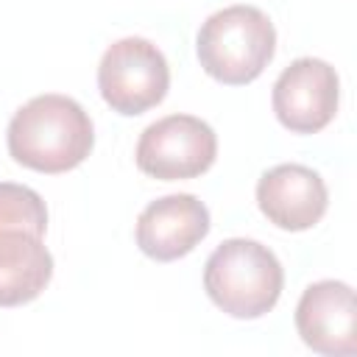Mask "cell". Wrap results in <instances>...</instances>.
<instances>
[{"label": "cell", "instance_id": "6da1fadb", "mask_svg": "<svg viewBox=\"0 0 357 357\" xmlns=\"http://www.w3.org/2000/svg\"><path fill=\"white\" fill-rule=\"evenodd\" d=\"M6 145L11 159L22 167L36 173H67L89 156L95 126L78 100L47 92L14 112Z\"/></svg>", "mask_w": 357, "mask_h": 357}, {"label": "cell", "instance_id": "7a4b0ae2", "mask_svg": "<svg viewBox=\"0 0 357 357\" xmlns=\"http://www.w3.org/2000/svg\"><path fill=\"white\" fill-rule=\"evenodd\" d=\"M284 271L279 257L248 237L223 240L204 265V290L231 318H262L282 296Z\"/></svg>", "mask_w": 357, "mask_h": 357}, {"label": "cell", "instance_id": "3957f363", "mask_svg": "<svg viewBox=\"0 0 357 357\" xmlns=\"http://www.w3.org/2000/svg\"><path fill=\"white\" fill-rule=\"evenodd\" d=\"M195 53L206 75L229 86H243L259 78L271 64L276 28L257 6H226L201 22Z\"/></svg>", "mask_w": 357, "mask_h": 357}, {"label": "cell", "instance_id": "277c9868", "mask_svg": "<svg viewBox=\"0 0 357 357\" xmlns=\"http://www.w3.org/2000/svg\"><path fill=\"white\" fill-rule=\"evenodd\" d=\"M170 67L165 53L142 39L123 36L106 47L98 64V89L112 112L134 117L165 100Z\"/></svg>", "mask_w": 357, "mask_h": 357}, {"label": "cell", "instance_id": "5b68a950", "mask_svg": "<svg viewBox=\"0 0 357 357\" xmlns=\"http://www.w3.org/2000/svg\"><path fill=\"white\" fill-rule=\"evenodd\" d=\"M218 137L212 126L195 114H167L151 123L137 139V167L162 181L195 178L212 167Z\"/></svg>", "mask_w": 357, "mask_h": 357}, {"label": "cell", "instance_id": "8992f818", "mask_svg": "<svg viewBox=\"0 0 357 357\" xmlns=\"http://www.w3.org/2000/svg\"><path fill=\"white\" fill-rule=\"evenodd\" d=\"M276 120L293 134H315L326 128L340 103V78L335 67L324 59H296L290 61L271 92Z\"/></svg>", "mask_w": 357, "mask_h": 357}, {"label": "cell", "instance_id": "52a82bcc", "mask_svg": "<svg viewBox=\"0 0 357 357\" xmlns=\"http://www.w3.org/2000/svg\"><path fill=\"white\" fill-rule=\"evenodd\" d=\"M296 329L318 354H357V307L351 284L340 279L312 282L296 304Z\"/></svg>", "mask_w": 357, "mask_h": 357}, {"label": "cell", "instance_id": "ba28073f", "mask_svg": "<svg viewBox=\"0 0 357 357\" xmlns=\"http://www.w3.org/2000/svg\"><path fill=\"white\" fill-rule=\"evenodd\" d=\"M209 209L192 192H173L151 201L137 218V245L156 262L187 257L209 234Z\"/></svg>", "mask_w": 357, "mask_h": 357}, {"label": "cell", "instance_id": "9c48e42d", "mask_svg": "<svg viewBox=\"0 0 357 357\" xmlns=\"http://www.w3.org/2000/svg\"><path fill=\"white\" fill-rule=\"evenodd\" d=\"M257 204L273 226L284 231H304L324 218L329 192L321 173H315L307 165L287 162L259 176Z\"/></svg>", "mask_w": 357, "mask_h": 357}, {"label": "cell", "instance_id": "30bf717a", "mask_svg": "<svg viewBox=\"0 0 357 357\" xmlns=\"http://www.w3.org/2000/svg\"><path fill=\"white\" fill-rule=\"evenodd\" d=\"M53 279V254L31 231H0V307L33 301Z\"/></svg>", "mask_w": 357, "mask_h": 357}, {"label": "cell", "instance_id": "8fae6325", "mask_svg": "<svg viewBox=\"0 0 357 357\" xmlns=\"http://www.w3.org/2000/svg\"><path fill=\"white\" fill-rule=\"evenodd\" d=\"M0 231H31L45 237L47 206L42 195L25 184L0 181Z\"/></svg>", "mask_w": 357, "mask_h": 357}]
</instances>
